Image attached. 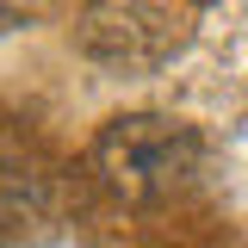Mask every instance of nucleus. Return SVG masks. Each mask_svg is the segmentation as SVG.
<instances>
[{"mask_svg": "<svg viewBox=\"0 0 248 248\" xmlns=\"http://www.w3.org/2000/svg\"><path fill=\"white\" fill-rule=\"evenodd\" d=\"M180 99L248 137V0H211L180 62Z\"/></svg>", "mask_w": 248, "mask_h": 248, "instance_id": "nucleus-2", "label": "nucleus"}, {"mask_svg": "<svg viewBox=\"0 0 248 248\" xmlns=\"http://www.w3.org/2000/svg\"><path fill=\"white\" fill-rule=\"evenodd\" d=\"M186 19L168 0H93L75 25L81 56L112 68V75H155L180 50Z\"/></svg>", "mask_w": 248, "mask_h": 248, "instance_id": "nucleus-3", "label": "nucleus"}, {"mask_svg": "<svg viewBox=\"0 0 248 248\" xmlns=\"http://www.w3.org/2000/svg\"><path fill=\"white\" fill-rule=\"evenodd\" d=\"M93 180L106 186L118 205H168L199 186V168H205V143L199 130L180 118H161V112H130V118H112L99 137H93Z\"/></svg>", "mask_w": 248, "mask_h": 248, "instance_id": "nucleus-1", "label": "nucleus"}, {"mask_svg": "<svg viewBox=\"0 0 248 248\" xmlns=\"http://www.w3.org/2000/svg\"><path fill=\"white\" fill-rule=\"evenodd\" d=\"M0 6H44V0H0Z\"/></svg>", "mask_w": 248, "mask_h": 248, "instance_id": "nucleus-5", "label": "nucleus"}, {"mask_svg": "<svg viewBox=\"0 0 248 248\" xmlns=\"http://www.w3.org/2000/svg\"><path fill=\"white\" fill-rule=\"evenodd\" d=\"M62 211V180L44 161L37 143L0 130V230H25V223H50Z\"/></svg>", "mask_w": 248, "mask_h": 248, "instance_id": "nucleus-4", "label": "nucleus"}]
</instances>
